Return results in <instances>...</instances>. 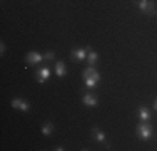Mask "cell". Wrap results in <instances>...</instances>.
<instances>
[{
  "label": "cell",
  "instance_id": "10",
  "mask_svg": "<svg viewBox=\"0 0 157 151\" xmlns=\"http://www.w3.org/2000/svg\"><path fill=\"white\" fill-rule=\"evenodd\" d=\"M92 136H94V139L95 141H99V143H105V133H104L102 129H99L97 126H94L92 128Z\"/></svg>",
  "mask_w": 157,
  "mask_h": 151
},
{
  "label": "cell",
  "instance_id": "1",
  "mask_svg": "<svg viewBox=\"0 0 157 151\" xmlns=\"http://www.w3.org/2000/svg\"><path fill=\"white\" fill-rule=\"evenodd\" d=\"M84 81H85V86H87L89 89L95 88V86L99 84V81H100V76H99V72L95 71V67L89 66L87 69L84 71Z\"/></svg>",
  "mask_w": 157,
  "mask_h": 151
},
{
  "label": "cell",
  "instance_id": "8",
  "mask_svg": "<svg viewBox=\"0 0 157 151\" xmlns=\"http://www.w3.org/2000/svg\"><path fill=\"white\" fill-rule=\"evenodd\" d=\"M82 103L87 106V108H95L99 101H97V96H95V94L87 92V94H84V97H82Z\"/></svg>",
  "mask_w": 157,
  "mask_h": 151
},
{
  "label": "cell",
  "instance_id": "6",
  "mask_svg": "<svg viewBox=\"0 0 157 151\" xmlns=\"http://www.w3.org/2000/svg\"><path fill=\"white\" fill-rule=\"evenodd\" d=\"M42 60H44V55L39 54V52H35V51L25 54V62H27L29 66H37V64H40Z\"/></svg>",
  "mask_w": 157,
  "mask_h": 151
},
{
  "label": "cell",
  "instance_id": "3",
  "mask_svg": "<svg viewBox=\"0 0 157 151\" xmlns=\"http://www.w3.org/2000/svg\"><path fill=\"white\" fill-rule=\"evenodd\" d=\"M137 136L142 141H149L152 138V126L149 121H140L139 126H137Z\"/></svg>",
  "mask_w": 157,
  "mask_h": 151
},
{
  "label": "cell",
  "instance_id": "7",
  "mask_svg": "<svg viewBox=\"0 0 157 151\" xmlns=\"http://www.w3.org/2000/svg\"><path fill=\"white\" fill-rule=\"evenodd\" d=\"M10 106L18 109V111H24V112L30 111V104H29L27 101H24V99H13L12 103H10Z\"/></svg>",
  "mask_w": 157,
  "mask_h": 151
},
{
  "label": "cell",
  "instance_id": "12",
  "mask_svg": "<svg viewBox=\"0 0 157 151\" xmlns=\"http://www.w3.org/2000/svg\"><path fill=\"white\" fill-rule=\"evenodd\" d=\"M87 60H89V66H92L94 67L95 64H97V60H99V54H97L95 51H89V55H87Z\"/></svg>",
  "mask_w": 157,
  "mask_h": 151
},
{
  "label": "cell",
  "instance_id": "4",
  "mask_svg": "<svg viewBox=\"0 0 157 151\" xmlns=\"http://www.w3.org/2000/svg\"><path fill=\"white\" fill-rule=\"evenodd\" d=\"M89 51H90L89 47H78V49H72V51H70V59H72L74 62H77V60H84V59L89 55Z\"/></svg>",
  "mask_w": 157,
  "mask_h": 151
},
{
  "label": "cell",
  "instance_id": "14",
  "mask_svg": "<svg viewBox=\"0 0 157 151\" xmlns=\"http://www.w3.org/2000/svg\"><path fill=\"white\" fill-rule=\"evenodd\" d=\"M55 59V52L54 51H48L44 54V60H54Z\"/></svg>",
  "mask_w": 157,
  "mask_h": 151
},
{
  "label": "cell",
  "instance_id": "9",
  "mask_svg": "<svg viewBox=\"0 0 157 151\" xmlns=\"http://www.w3.org/2000/svg\"><path fill=\"white\" fill-rule=\"evenodd\" d=\"M55 74L59 76V77H63V76L67 74V67H65V62L63 60H57L55 62V67H54Z\"/></svg>",
  "mask_w": 157,
  "mask_h": 151
},
{
  "label": "cell",
  "instance_id": "17",
  "mask_svg": "<svg viewBox=\"0 0 157 151\" xmlns=\"http://www.w3.org/2000/svg\"><path fill=\"white\" fill-rule=\"evenodd\" d=\"M154 109H155V111H157V99L154 101Z\"/></svg>",
  "mask_w": 157,
  "mask_h": 151
},
{
  "label": "cell",
  "instance_id": "13",
  "mask_svg": "<svg viewBox=\"0 0 157 151\" xmlns=\"http://www.w3.org/2000/svg\"><path fill=\"white\" fill-rule=\"evenodd\" d=\"M52 133H54V124H52V121H47V123L42 126V134L44 136H50Z\"/></svg>",
  "mask_w": 157,
  "mask_h": 151
},
{
  "label": "cell",
  "instance_id": "2",
  "mask_svg": "<svg viewBox=\"0 0 157 151\" xmlns=\"http://www.w3.org/2000/svg\"><path fill=\"white\" fill-rule=\"evenodd\" d=\"M137 7H139V10L142 14H147L151 15V17H155L157 15V5L152 0H137Z\"/></svg>",
  "mask_w": 157,
  "mask_h": 151
},
{
  "label": "cell",
  "instance_id": "16",
  "mask_svg": "<svg viewBox=\"0 0 157 151\" xmlns=\"http://www.w3.org/2000/svg\"><path fill=\"white\" fill-rule=\"evenodd\" d=\"M65 148H63V146H57V148H55V151H63Z\"/></svg>",
  "mask_w": 157,
  "mask_h": 151
},
{
  "label": "cell",
  "instance_id": "11",
  "mask_svg": "<svg viewBox=\"0 0 157 151\" xmlns=\"http://www.w3.org/2000/svg\"><path fill=\"white\" fill-rule=\"evenodd\" d=\"M137 116H139L140 121H149L151 119V112H149V109L145 108V106H139V109H137Z\"/></svg>",
  "mask_w": 157,
  "mask_h": 151
},
{
  "label": "cell",
  "instance_id": "5",
  "mask_svg": "<svg viewBox=\"0 0 157 151\" xmlns=\"http://www.w3.org/2000/svg\"><path fill=\"white\" fill-rule=\"evenodd\" d=\"M33 77L37 79V82H39V84H44V82H47L48 77H50V69H48L47 66H42L35 74H33Z\"/></svg>",
  "mask_w": 157,
  "mask_h": 151
},
{
  "label": "cell",
  "instance_id": "15",
  "mask_svg": "<svg viewBox=\"0 0 157 151\" xmlns=\"http://www.w3.org/2000/svg\"><path fill=\"white\" fill-rule=\"evenodd\" d=\"M0 54H5V44H3V42H0Z\"/></svg>",
  "mask_w": 157,
  "mask_h": 151
}]
</instances>
